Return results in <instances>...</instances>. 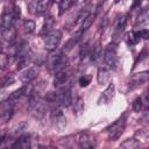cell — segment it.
Masks as SVG:
<instances>
[{"label":"cell","instance_id":"obj_1","mask_svg":"<svg viewBox=\"0 0 149 149\" xmlns=\"http://www.w3.org/2000/svg\"><path fill=\"white\" fill-rule=\"evenodd\" d=\"M66 64V58L63 56V51L59 49H54L50 51V54L47 56V66L49 70H63Z\"/></svg>","mask_w":149,"mask_h":149},{"label":"cell","instance_id":"obj_2","mask_svg":"<svg viewBox=\"0 0 149 149\" xmlns=\"http://www.w3.org/2000/svg\"><path fill=\"white\" fill-rule=\"evenodd\" d=\"M125 126H126V114L123 116H121L120 119H118L113 125H111L106 130L108 134V139L111 141H115L118 140L121 134L125 130Z\"/></svg>","mask_w":149,"mask_h":149},{"label":"cell","instance_id":"obj_3","mask_svg":"<svg viewBox=\"0 0 149 149\" xmlns=\"http://www.w3.org/2000/svg\"><path fill=\"white\" fill-rule=\"evenodd\" d=\"M116 55H118V45H116V43L112 42L106 47V49L104 51V61L108 68L115 69L116 59H118Z\"/></svg>","mask_w":149,"mask_h":149},{"label":"cell","instance_id":"obj_4","mask_svg":"<svg viewBox=\"0 0 149 149\" xmlns=\"http://www.w3.org/2000/svg\"><path fill=\"white\" fill-rule=\"evenodd\" d=\"M61 38H62V33L59 30H57V29L50 30L44 36V48L49 51L56 49L61 42Z\"/></svg>","mask_w":149,"mask_h":149},{"label":"cell","instance_id":"obj_5","mask_svg":"<svg viewBox=\"0 0 149 149\" xmlns=\"http://www.w3.org/2000/svg\"><path fill=\"white\" fill-rule=\"evenodd\" d=\"M51 121H52V126L58 130V132H63L65 129L66 126V119L65 115L63 114L61 108H55L52 109L51 114H50Z\"/></svg>","mask_w":149,"mask_h":149},{"label":"cell","instance_id":"obj_6","mask_svg":"<svg viewBox=\"0 0 149 149\" xmlns=\"http://www.w3.org/2000/svg\"><path fill=\"white\" fill-rule=\"evenodd\" d=\"M114 95H115V86L113 83H111L106 87V90L100 94V97L98 99V104L99 105H108L113 100Z\"/></svg>","mask_w":149,"mask_h":149},{"label":"cell","instance_id":"obj_7","mask_svg":"<svg viewBox=\"0 0 149 149\" xmlns=\"http://www.w3.org/2000/svg\"><path fill=\"white\" fill-rule=\"evenodd\" d=\"M13 109H14V102L13 100H6L0 102V120L7 121L8 119H10L12 114H13Z\"/></svg>","mask_w":149,"mask_h":149},{"label":"cell","instance_id":"obj_8","mask_svg":"<svg viewBox=\"0 0 149 149\" xmlns=\"http://www.w3.org/2000/svg\"><path fill=\"white\" fill-rule=\"evenodd\" d=\"M38 74V68L36 65H33L30 68H27L24 71L20 73V80L23 84H29L31 80H34Z\"/></svg>","mask_w":149,"mask_h":149},{"label":"cell","instance_id":"obj_9","mask_svg":"<svg viewBox=\"0 0 149 149\" xmlns=\"http://www.w3.org/2000/svg\"><path fill=\"white\" fill-rule=\"evenodd\" d=\"M57 102H58V105H61L63 107H68L71 105L72 97H71V93L68 88H63L62 92L59 94H57Z\"/></svg>","mask_w":149,"mask_h":149},{"label":"cell","instance_id":"obj_10","mask_svg":"<svg viewBox=\"0 0 149 149\" xmlns=\"http://www.w3.org/2000/svg\"><path fill=\"white\" fill-rule=\"evenodd\" d=\"M14 16L12 14V12H5L2 17H1V23H0V30H5L8 28L14 27Z\"/></svg>","mask_w":149,"mask_h":149},{"label":"cell","instance_id":"obj_11","mask_svg":"<svg viewBox=\"0 0 149 149\" xmlns=\"http://www.w3.org/2000/svg\"><path fill=\"white\" fill-rule=\"evenodd\" d=\"M68 77H69V74L65 71V69L57 71L56 74H55V78H54V85L56 87H62L63 85H65V83L68 80Z\"/></svg>","mask_w":149,"mask_h":149},{"label":"cell","instance_id":"obj_12","mask_svg":"<svg viewBox=\"0 0 149 149\" xmlns=\"http://www.w3.org/2000/svg\"><path fill=\"white\" fill-rule=\"evenodd\" d=\"M13 148H29L30 147V136L29 135H20L16 140L15 143L12 146Z\"/></svg>","mask_w":149,"mask_h":149},{"label":"cell","instance_id":"obj_13","mask_svg":"<svg viewBox=\"0 0 149 149\" xmlns=\"http://www.w3.org/2000/svg\"><path fill=\"white\" fill-rule=\"evenodd\" d=\"M109 71L105 68H100L97 72V80L99 84H105L109 80Z\"/></svg>","mask_w":149,"mask_h":149},{"label":"cell","instance_id":"obj_14","mask_svg":"<svg viewBox=\"0 0 149 149\" xmlns=\"http://www.w3.org/2000/svg\"><path fill=\"white\" fill-rule=\"evenodd\" d=\"M78 142H79V147L80 148H91L92 147V140L90 137V135L87 133H81L79 135V139H78Z\"/></svg>","mask_w":149,"mask_h":149},{"label":"cell","instance_id":"obj_15","mask_svg":"<svg viewBox=\"0 0 149 149\" xmlns=\"http://www.w3.org/2000/svg\"><path fill=\"white\" fill-rule=\"evenodd\" d=\"M1 35L2 37L7 41V42H13L16 37V30L14 27L12 28H8V29H5V30H1Z\"/></svg>","mask_w":149,"mask_h":149},{"label":"cell","instance_id":"obj_16","mask_svg":"<svg viewBox=\"0 0 149 149\" xmlns=\"http://www.w3.org/2000/svg\"><path fill=\"white\" fill-rule=\"evenodd\" d=\"M84 112V100L81 97H78L73 104V114L79 116Z\"/></svg>","mask_w":149,"mask_h":149},{"label":"cell","instance_id":"obj_17","mask_svg":"<svg viewBox=\"0 0 149 149\" xmlns=\"http://www.w3.org/2000/svg\"><path fill=\"white\" fill-rule=\"evenodd\" d=\"M148 72H141V73H137V74H135L134 77H133V79H132V81H133V84H135V86H139V85H141L142 83H146L147 80H148ZM134 86V87H135Z\"/></svg>","mask_w":149,"mask_h":149},{"label":"cell","instance_id":"obj_18","mask_svg":"<svg viewBox=\"0 0 149 149\" xmlns=\"http://www.w3.org/2000/svg\"><path fill=\"white\" fill-rule=\"evenodd\" d=\"M94 19H95V13H90V14L81 21V31L88 29V28L91 27V24L93 23Z\"/></svg>","mask_w":149,"mask_h":149},{"label":"cell","instance_id":"obj_19","mask_svg":"<svg viewBox=\"0 0 149 149\" xmlns=\"http://www.w3.org/2000/svg\"><path fill=\"white\" fill-rule=\"evenodd\" d=\"M126 16H119L116 20H115V24H114V30L115 33H121L126 26Z\"/></svg>","mask_w":149,"mask_h":149},{"label":"cell","instance_id":"obj_20","mask_svg":"<svg viewBox=\"0 0 149 149\" xmlns=\"http://www.w3.org/2000/svg\"><path fill=\"white\" fill-rule=\"evenodd\" d=\"M140 35H139V31H129L127 35H126V40L128 42V44H136L139 41H140Z\"/></svg>","mask_w":149,"mask_h":149},{"label":"cell","instance_id":"obj_21","mask_svg":"<svg viewBox=\"0 0 149 149\" xmlns=\"http://www.w3.org/2000/svg\"><path fill=\"white\" fill-rule=\"evenodd\" d=\"M36 26H35V22L31 21V20H26L24 23H23V29H24V33L26 34H31L34 33Z\"/></svg>","mask_w":149,"mask_h":149},{"label":"cell","instance_id":"obj_22","mask_svg":"<svg viewBox=\"0 0 149 149\" xmlns=\"http://www.w3.org/2000/svg\"><path fill=\"white\" fill-rule=\"evenodd\" d=\"M120 147H122V148H128V149H134V148L139 147V142H137L135 139H128V140H126L123 143H121Z\"/></svg>","mask_w":149,"mask_h":149},{"label":"cell","instance_id":"obj_23","mask_svg":"<svg viewBox=\"0 0 149 149\" xmlns=\"http://www.w3.org/2000/svg\"><path fill=\"white\" fill-rule=\"evenodd\" d=\"M52 24H54V19L51 17V16H48V17H45V20H44V24H43V29H42V33H49L50 31V29H51V27H52Z\"/></svg>","mask_w":149,"mask_h":149},{"label":"cell","instance_id":"obj_24","mask_svg":"<svg viewBox=\"0 0 149 149\" xmlns=\"http://www.w3.org/2000/svg\"><path fill=\"white\" fill-rule=\"evenodd\" d=\"M80 33H81V31H80ZM80 33H79L77 36H73L72 38H70V40L65 43V50H66V51L71 50V49L77 44V42H78V40H79V35H80Z\"/></svg>","mask_w":149,"mask_h":149},{"label":"cell","instance_id":"obj_25","mask_svg":"<svg viewBox=\"0 0 149 149\" xmlns=\"http://www.w3.org/2000/svg\"><path fill=\"white\" fill-rule=\"evenodd\" d=\"M58 5H59V14L62 15L71 6V0H59L58 1Z\"/></svg>","mask_w":149,"mask_h":149},{"label":"cell","instance_id":"obj_26","mask_svg":"<svg viewBox=\"0 0 149 149\" xmlns=\"http://www.w3.org/2000/svg\"><path fill=\"white\" fill-rule=\"evenodd\" d=\"M14 83V77L12 74H8L6 77H3L1 80H0V87H3V86H9Z\"/></svg>","mask_w":149,"mask_h":149},{"label":"cell","instance_id":"obj_27","mask_svg":"<svg viewBox=\"0 0 149 149\" xmlns=\"http://www.w3.org/2000/svg\"><path fill=\"white\" fill-rule=\"evenodd\" d=\"M47 2H48V0H38V2H37V8H36V13H35V14L41 15V14L45 10V8H47Z\"/></svg>","mask_w":149,"mask_h":149},{"label":"cell","instance_id":"obj_28","mask_svg":"<svg viewBox=\"0 0 149 149\" xmlns=\"http://www.w3.org/2000/svg\"><path fill=\"white\" fill-rule=\"evenodd\" d=\"M142 106H143L142 98H136L133 101V109H134V112H140L142 109Z\"/></svg>","mask_w":149,"mask_h":149},{"label":"cell","instance_id":"obj_29","mask_svg":"<svg viewBox=\"0 0 149 149\" xmlns=\"http://www.w3.org/2000/svg\"><path fill=\"white\" fill-rule=\"evenodd\" d=\"M37 2H38V0H30V1H29V3H28V9H29V13H31V14H35V13H36Z\"/></svg>","mask_w":149,"mask_h":149},{"label":"cell","instance_id":"obj_30","mask_svg":"<svg viewBox=\"0 0 149 149\" xmlns=\"http://www.w3.org/2000/svg\"><path fill=\"white\" fill-rule=\"evenodd\" d=\"M139 19H140V21H139V22H140V24H144V23H147V22H148V20H147V19H148V12H147V10H144V12L140 15V17H139Z\"/></svg>","mask_w":149,"mask_h":149},{"label":"cell","instance_id":"obj_31","mask_svg":"<svg viewBox=\"0 0 149 149\" xmlns=\"http://www.w3.org/2000/svg\"><path fill=\"white\" fill-rule=\"evenodd\" d=\"M88 83H90V78H86L85 76H83V77H80V78H79V85H80L81 87L87 86V85H88Z\"/></svg>","mask_w":149,"mask_h":149},{"label":"cell","instance_id":"obj_32","mask_svg":"<svg viewBox=\"0 0 149 149\" xmlns=\"http://www.w3.org/2000/svg\"><path fill=\"white\" fill-rule=\"evenodd\" d=\"M139 35H140V37L147 40V38H148V30H147V29H142V30L139 31Z\"/></svg>","mask_w":149,"mask_h":149},{"label":"cell","instance_id":"obj_33","mask_svg":"<svg viewBox=\"0 0 149 149\" xmlns=\"http://www.w3.org/2000/svg\"><path fill=\"white\" fill-rule=\"evenodd\" d=\"M5 141H7V140H6V135H0V144L3 143Z\"/></svg>","mask_w":149,"mask_h":149},{"label":"cell","instance_id":"obj_34","mask_svg":"<svg viewBox=\"0 0 149 149\" xmlns=\"http://www.w3.org/2000/svg\"><path fill=\"white\" fill-rule=\"evenodd\" d=\"M120 1H121V0H114V2H115V3H118V2H120Z\"/></svg>","mask_w":149,"mask_h":149}]
</instances>
